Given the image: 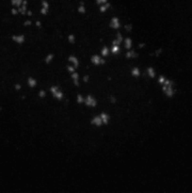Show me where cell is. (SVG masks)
<instances>
[{
    "instance_id": "cell-29",
    "label": "cell",
    "mask_w": 192,
    "mask_h": 193,
    "mask_svg": "<svg viewBox=\"0 0 192 193\" xmlns=\"http://www.w3.org/2000/svg\"><path fill=\"white\" fill-rule=\"evenodd\" d=\"M75 71H77V69L75 68L74 66H73L72 64H69L68 63L67 65H66V72H67V74H72V73H74V72H75Z\"/></svg>"
},
{
    "instance_id": "cell-12",
    "label": "cell",
    "mask_w": 192,
    "mask_h": 193,
    "mask_svg": "<svg viewBox=\"0 0 192 193\" xmlns=\"http://www.w3.org/2000/svg\"><path fill=\"white\" fill-rule=\"evenodd\" d=\"M66 60H67V63L72 64V65L74 66L77 70L79 69V67H80V64H81L80 59H79L78 56H76L75 54H73V53L69 54L67 56Z\"/></svg>"
},
{
    "instance_id": "cell-24",
    "label": "cell",
    "mask_w": 192,
    "mask_h": 193,
    "mask_svg": "<svg viewBox=\"0 0 192 193\" xmlns=\"http://www.w3.org/2000/svg\"><path fill=\"white\" fill-rule=\"evenodd\" d=\"M66 41H67L68 44L74 45V44H75V43H77V36L75 35L74 33L71 32V33H69V34H67V36H66Z\"/></svg>"
},
{
    "instance_id": "cell-14",
    "label": "cell",
    "mask_w": 192,
    "mask_h": 193,
    "mask_svg": "<svg viewBox=\"0 0 192 193\" xmlns=\"http://www.w3.org/2000/svg\"><path fill=\"white\" fill-rule=\"evenodd\" d=\"M56 59V54L54 52H48L44 55L43 58V62L45 66H50L51 64L54 63Z\"/></svg>"
},
{
    "instance_id": "cell-25",
    "label": "cell",
    "mask_w": 192,
    "mask_h": 193,
    "mask_svg": "<svg viewBox=\"0 0 192 193\" xmlns=\"http://www.w3.org/2000/svg\"><path fill=\"white\" fill-rule=\"evenodd\" d=\"M123 31L125 32L126 34H132L134 31V25L132 24V23L130 22H127V23H124V24H122V28Z\"/></svg>"
},
{
    "instance_id": "cell-10",
    "label": "cell",
    "mask_w": 192,
    "mask_h": 193,
    "mask_svg": "<svg viewBox=\"0 0 192 193\" xmlns=\"http://www.w3.org/2000/svg\"><path fill=\"white\" fill-rule=\"evenodd\" d=\"M129 74L131 77H133L135 79H138L140 77H147L146 75L143 73V71L138 65H133L129 70Z\"/></svg>"
},
{
    "instance_id": "cell-7",
    "label": "cell",
    "mask_w": 192,
    "mask_h": 193,
    "mask_svg": "<svg viewBox=\"0 0 192 193\" xmlns=\"http://www.w3.org/2000/svg\"><path fill=\"white\" fill-rule=\"evenodd\" d=\"M10 40L18 46H23L28 41V37L25 33H17L10 35Z\"/></svg>"
},
{
    "instance_id": "cell-16",
    "label": "cell",
    "mask_w": 192,
    "mask_h": 193,
    "mask_svg": "<svg viewBox=\"0 0 192 193\" xmlns=\"http://www.w3.org/2000/svg\"><path fill=\"white\" fill-rule=\"evenodd\" d=\"M134 47V39L131 36H126L124 38L123 43H122V49L124 51L130 50Z\"/></svg>"
},
{
    "instance_id": "cell-4",
    "label": "cell",
    "mask_w": 192,
    "mask_h": 193,
    "mask_svg": "<svg viewBox=\"0 0 192 193\" xmlns=\"http://www.w3.org/2000/svg\"><path fill=\"white\" fill-rule=\"evenodd\" d=\"M107 62V59L103 58L100 53H93V54L90 55L89 57V63L92 64V66L95 67H102L105 65Z\"/></svg>"
},
{
    "instance_id": "cell-20",
    "label": "cell",
    "mask_w": 192,
    "mask_h": 193,
    "mask_svg": "<svg viewBox=\"0 0 192 193\" xmlns=\"http://www.w3.org/2000/svg\"><path fill=\"white\" fill-rule=\"evenodd\" d=\"M100 55L103 57V58H105V59H108L109 57L111 56V53H110V45L108 44H104L103 46L100 48Z\"/></svg>"
},
{
    "instance_id": "cell-19",
    "label": "cell",
    "mask_w": 192,
    "mask_h": 193,
    "mask_svg": "<svg viewBox=\"0 0 192 193\" xmlns=\"http://www.w3.org/2000/svg\"><path fill=\"white\" fill-rule=\"evenodd\" d=\"M123 40H124L123 33L120 31V30H118V31H116L115 37H114V39L112 40L111 44H120V45H122Z\"/></svg>"
},
{
    "instance_id": "cell-8",
    "label": "cell",
    "mask_w": 192,
    "mask_h": 193,
    "mask_svg": "<svg viewBox=\"0 0 192 193\" xmlns=\"http://www.w3.org/2000/svg\"><path fill=\"white\" fill-rule=\"evenodd\" d=\"M123 56H124V59H125L126 60H137L138 65V59H139V57H140V53H139L137 49L132 48V49H130V50L124 51Z\"/></svg>"
},
{
    "instance_id": "cell-9",
    "label": "cell",
    "mask_w": 192,
    "mask_h": 193,
    "mask_svg": "<svg viewBox=\"0 0 192 193\" xmlns=\"http://www.w3.org/2000/svg\"><path fill=\"white\" fill-rule=\"evenodd\" d=\"M51 10V4L49 2V0H41L40 9H39V13L43 17H47Z\"/></svg>"
},
{
    "instance_id": "cell-27",
    "label": "cell",
    "mask_w": 192,
    "mask_h": 193,
    "mask_svg": "<svg viewBox=\"0 0 192 193\" xmlns=\"http://www.w3.org/2000/svg\"><path fill=\"white\" fill-rule=\"evenodd\" d=\"M32 26H33V19L32 18L25 19V20H24L22 23V26L23 28H31Z\"/></svg>"
},
{
    "instance_id": "cell-5",
    "label": "cell",
    "mask_w": 192,
    "mask_h": 193,
    "mask_svg": "<svg viewBox=\"0 0 192 193\" xmlns=\"http://www.w3.org/2000/svg\"><path fill=\"white\" fill-rule=\"evenodd\" d=\"M25 85L28 88V90H30V92H32L33 96L35 97L36 93L34 92V90H35L36 88H38V86H39V80H38V78L36 77H34V75H32V74L28 75V77L25 78Z\"/></svg>"
},
{
    "instance_id": "cell-31",
    "label": "cell",
    "mask_w": 192,
    "mask_h": 193,
    "mask_svg": "<svg viewBox=\"0 0 192 193\" xmlns=\"http://www.w3.org/2000/svg\"><path fill=\"white\" fill-rule=\"evenodd\" d=\"M109 2V0H94V3H95V5L98 7V6H101V5H104V4Z\"/></svg>"
},
{
    "instance_id": "cell-17",
    "label": "cell",
    "mask_w": 192,
    "mask_h": 193,
    "mask_svg": "<svg viewBox=\"0 0 192 193\" xmlns=\"http://www.w3.org/2000/svg\"><path fill=\"white\" fill-rule=\"evenodd\" d=\"M76 12L83 16H86V14L88 13V6L85 1H80L76 6Z\"/></svg>"
},
{
    "instance_id": "cell-11",
    "label": "cell",
    "mask_w": 192,
    "mask_h": 193,
    "mask_svg": "<svg viewBox=\"0 0 192 193\" xmlns=\"http://www.w3.org/2000/svg\"><path fill=\"white\" fill-rule=\"evenodd\" d=\"M89 124L92 127L98 128V129H100V128L104 126L103 121H102V118L99 113H95V114H93L92 116V118L89 119Z\"/></svg>"
},
{
    "instance_id": "cell-6",
    "label": "cell",
    "mask_w": 192,
    "mask_h": 193,
    "mask_svg": "<svg viewBox=\"0 0 192 193\" xmlns=\"http://www.w3.org/2000/svg\"><path fill=\"white\" fill-rule=\"evenodd\" d=\"M108 26L109 28L114 30V31H118L122 28V22L118 15H112L108 21Z\"/></svg>"
},
{
    "instance_id": "cell-2",
    "label": "cell",
    "mask_w": 192,
    "mask_h": 193,
    "mask_svg": "<svg viewBox=\"0 0 192 193\" xmlns=\"http://www.w3.org/2000/svg\"><path fill=\"white\" fill-rule=\"evenodd\" d=\"M48 92H50L53 100L56 103H62L65 100V92L58 84H51L48 88Z\"/></svg>"
},
{
    "instance_id": "cell-13",
    "label": "cell",
    "mask_w": 192,
    "mask_h": 193,
    "mask_svg": "<svg viewBox=\"0 0 192 193\" xmlns=\"http://www.w3.org/2000/svg\"><path fill=\"white\" fill-rule=\"evenodd\" d=\"M145 74L147 75V77L150 78V79H156L157 74H158V72L156 70V68L153 66V65H149L145 68V71H144Z\"/></svg>"
},
{
    "instance_id": "cell-26",
    "label": "cell",
    "mask_w": 192,
    "mask_h": 193,
    "mask_svg": "<svg viewBox=\"0 0 192 193\" xmlns=\"http://www.w3.org/2000/svg\"><path fill=\"white\" fill-rule=\"evenodd\" d=\"M23 88H24V85H23V83H21L20 81H16V82L13 83V90H14V92H21Z\"/></svg>"
},
{
    "instance_id": "cell-33",
    "label": "cell",
    "mask_w": 192,
    "mask_h": 193,
    "mask_svg": "<svg viewBox=\"0 0 192 193\" xmlns=\"http://www.w3.org/2000/svg\"><path fill=\"white\" fill-rule=\"evenodd\" d=\"M40 1H41V0H40Z\"/></svg>"
},
{
    "instance_id": "cell-32",
    "label": "cell",
    "mask_w": 192,
    "mask_h": 193,
    "mask_svg": "<svg viewBox=\"0 0 192 193\" xmlns=\"http://www.w3.org/2000/svg\"><path fill=\"white\" fill-rule=\"evenodd\" d=\"M3 110V108H2V105H0V112H1Z\"/></svg>"
},
{
    "instance_id": "cell-1",
    "label": "cell",
    "mask_w": 192,
    "mask_h": 193,
    "mask_svg": "<svg viewBox=\"0 0 192 193\" xmlns=\"http://www.w3.org/2000/svg\"><path fill=\"white\" fill-rule=\"evenodd\" d=\"M160 90L167 99H169V100L173 99V98L175 97L176 92H177L175 80H173V79L168 77L164 84L160 86Z\"/></svg>"
},
{
    "instance_id": "cell-23",
    "label": "cell",
    "mask_w": 192,
    "mask_h": 193,
    "mask_svg": "<svg viewBox=\"0 0 192 193\" xmlns=\"http://www.w3.org/2000/svg\"><path fill=\"white\" fill-rule=\"evenodd\" d=\"M84 100H85V95L81 92H77L76 95L74 97V102L75 104L79 107H84Z\"/></svg>"
},
{
    "instance_id": "cell-28",
    "label": "cell",
    "mask_w": 192,
    "mask_h": 193,
    "mask_svg": "<svg viewBox=\"0 0 192 193\" xmlns=\"http://www.w3.org/2000/svg\"><path fill=\"white\" fill-rule=\"evenodd\" d=\"M23 1H24V0H10V4L11 7L19 8L21 7V5L23 4Z\"/></svg>"
},
{
    "instance_id": "cell-3",
    "label": "cell",
    "mask_w": 192,
    "mask_h": 193,
    "mask_svg": "<svg viewBox=\"0 0 192 193\" xmlns=\"http://www.w3.org/2000/svg\"><path fill=\"white\" fill-rule=\"evenodd\" d=\"M98 105H99L98 98L94 95L93 93L89 92V93L85 94V100H84V107L85 108H89V109H92V110H94V109L98 107Z\"/></svg>"
},
{
    "instance_id": "cell-22",
    "label": "cell",
    "mask_w": 192,
    "mask_h": 193,
    "mask_svg": "<svg viewBox=\"0 0 192 193\" xmlns=\"http://www.w3.org/2000/svg\"><path fill=\"white\" fill-rule=\"evenodd\" d=\"M112 8V5H111V2L109 1L107 3L104 4V5H101V6H98V11H99L100 13H107L108 12L109 10H111Z\"/></svg>"
},
{
    "instance_id": "cell-18",
    "label": "cell",
    "mask_w": 192,
    "mask_h": 193,
    "mask_svg": "<svg viewBox=\"0 0 192 193\" xmlns=\"http://www.w3.org/2000/svg\"><path fill=\"white\" fill-rule=\"evenodd\" d=\"M110 53L111 56H120L124 53L122 45L120 44H111L110 45Z\"/></svg>"
},
{
    "instance_id": "cell-15",
    "label": "cell",
    "mask_w": 192,
    "mask_h": 193,
    "mask_svg": "<svg viewBox=\"0 0 192 193\" xmlns=\"http://www.w3.org/2000/svg\"><path fill=\"white\" fill-rule=\"evenodd\" d=\"M101 116L102 121H103L104 126H108L111 123V114L107 110H101L100 112H98Z\"/></svg>"
},
{
    "instance_id": "cell-30",
    "label": "cell",
    "mask_w": 192,
    "mask_h": 193,
    "mask_svg": "<svg viewBox=\"0 0 192 193\" xmlns=\"http://www.w3.org/2000/svg\"><path fill=\"white\" fill-rule=\"evenodd\" d=\"M10 12L11 15H12V16H17V15H20V14H19L18 9H17V8H14V7H11Z\"/></svg>"
},
{
    "instance_id": "cell-21",
    "label": "cell",
    "mask_w": 192,
    "mask_h": 193,
    "mask_svg": "<svg viewBox=\"0 0 192 193\" xmlns=\"http://www.w3.org/2000/svg\"><path fill=\"white\" fill-rule=\"evenodd\" d=\"M47 90H45L43 88H40L38 90V92H36V97L39 101H43L44 99H46L48 94H47Z\"/></svg>"
}]
</instances>
